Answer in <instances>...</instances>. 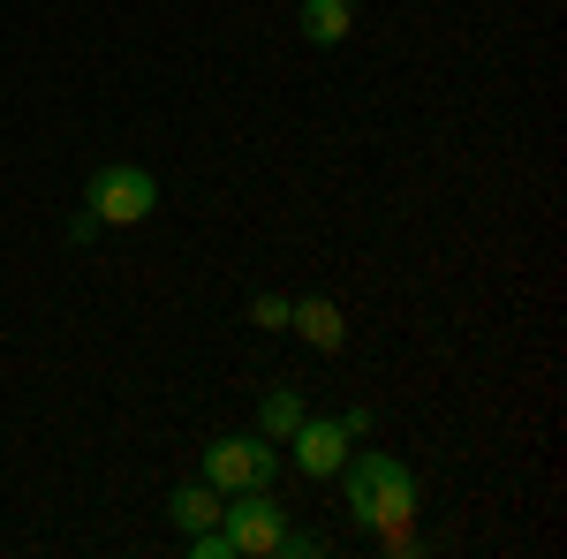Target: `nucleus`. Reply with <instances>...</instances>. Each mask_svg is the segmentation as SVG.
I'll use <instances>...</instances> for the list:
<instances>
[{
    "instance_id": "obj_1",
    "label": "nucleus",
    "mask_w": 567,
    "mask_h": 559,
    "mask_svg": "<svg viewBox=\"0 0 567 559\" xmlns=\"http://www.w3.org/2000/svg\"><path fill=\"white\" fill-rule=\"evenodd\" d=\"M341 484H349V521L355 529H371L386 552H416V545H409L416 476L401 469L393 454H349V462H341Z\"/></svg>"
},
{
    "instance_id": "obj_2",
    "label": "nucleus",
    "mask_w": 567,
    "mask_h": 559,
    "mask_svg": "<svg viewBox=\"0 0 567 559\" xmlns=\"http://www.w3.org/2000/svg\"><path fill=\"white\" fill-rule=\"evenodd\" d=\"M219 529H227L235 559H272L280 545H288V507L272 499V484H250V491H227Z\"/></svg>"
},
{
    "instance_id": "obj_3",
    "label": "nucleus",
    "mask_w": 567,
    "mask_h": 559,
    "mask_svg": "<svg viewBox=\"0 0 567 559\" xmlns=\"http://www.w3.org/2000/svg\"><path fill=\"white\" fill-rule=\"evenodd\" d=\"M84 205L106 227H136V219H152V205H159V174L136 167V159H114V167H99L84 182Z\"/></svg>"
},
{
    "instance_id": "obj_4",
    "label": "nucleus",
    "mask_w": 567,
    "mask_h": 559,
    "mask_svg": "<svg viewBox=\"0 0 567 559\" xmlns=\"http://www.w3.org/2000/svg\"><path fill=\"white\" fill-rule=\"evenodd\" d=\"M272 476H280V446L265 431H235V438L205 446V484H219V491H250V484H272Z\"/></svg>"
},
{
    "instance_id": "obj_5",
    "label": "nucleus",
    "mask_w": 567,
    "mask_h": 559,
    "mask_svg": "<svg viewBox=\"0 0 567 559\" xmlns=\"http://www.w3.org/2000/svg\"><path fill=\"white\" fill-rule=\"evenodd\" d=\"M288 454H296L303 476H341V462H349V424H318V416H303L296 438H288Z\"/></svg>"
},
{
    "instance_id": "obj_6",
    "label": "nucleus",
    "mask_w": 567,
    "mask_h": 559,
    "mask_svg": "<svg viewBox=\"0 0 567 559\" xmlns=\"http://www.w3.org/2000/svg\"><path fill=\"white\" fill-rule=\"evenodd\" d=\"M288 333H303L318 355H341V341H349V325H341V302H326V296L288 302Z\"/></svg>"
},
{
    "instance_id": "obj_7",
    "label": "nucleus",
    "mask_w": 567,
    "mask_h": 559,
    "mask_svg": "<svg viewBox=\"0 0 567 559\" xmlns=\"http://www.w3.org/2000/svg\"><path fill=\"white\" fill-rule=\"evenodd\" d=\"M296 23H303L310 45H341L355 31V8H349V0H303V8H296Z\"/></svg>"
},
{
    "instance_id": "obj_8",
    "label": "nucleus",
    "mask_w": 567,
    "mask_h": 559,
    "mask_svg": "<svg viewBox=\"0 0 567 559\" xmlns=\"http://www.w3.org/2000/svg\"><path fill=\"white\" fill-rule=\"evenodd\" d=\"M219 507H227V491H219V484H182L175 499H167V521H175V529H213Z\"/></svg>"
},
{
    "instance_id": "obj_9",
    "label": "nucleus",
    "mask_w": 567,
    "mask_h": 559,
    "mask_svg": "<svg viewBox=\"0 0 567 559\" xmlns=\"http://www.w3.org/2000/svg\"><path fill=\"white\" fill-rule=\"evenodd\" d=\"M303 416H310V408H303V393H288V386H280V393H265V401H258V431L272 438V446H288Z\"/></svg>"
},
{
    "instance_id": "obj_10",
    "label": "nucleus",
    "mask_w": 567,
    "mask_h": 559,
    "mask_svg": "<svg viewBox=\"0 0 567 559\" xmlns=\"http://www.w3.org/2000/svg\"><path fill=\"white\" fill-rule=\"evenodd\" d=\"M250 325H265V333H288V296H250Z\"/></svg>"
}]
</instances>
